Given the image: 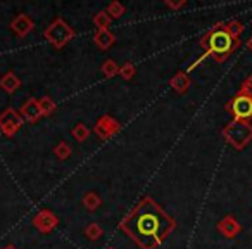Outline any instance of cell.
<instances>
[{
  "instance_id": "52a82bcc",
  "label": "cell",
  "mask_w": 252,
  "mask_h": 249,
  "mask_svg": "<svg viewBox=\"0 0 252 249\" xmlns=\"http://www.w3.org/2000/svg\"><path fill=\"white\" fill-rule=\"evenodd\" d=\"M119 130H121L119 121L109 114L100 116V118L97 119V123H95V127H94V134L97 135L100 141H107V139L114 137Z\"/></svg>"
},
{
  "instance_id": "277c9868",
  "label": "cell",
  "mask_w": 252,
  "mask_h": 249,
  "mask_svg": "<svg viewBox=\"0 0 252 249\" xmlns=\"http://www.w3.org/2000/svg\"><path fill=\"white\" fill-rule=\"evenodd\" d=\"M74 35H76V33H74V30L71 28V26L67 25L63 18L54 19V21L45 28V32H43L45 40L57 50L64 49V47H66L67 43L74 38Z\"/></svg>"
},
{
  "instance_id": "5b68a950",
  "label": "cell",
  "mask_w": 252,
  "mask_h": 249,
  "mask_svg": "<svg viewBox=\"0 0 252 249\" xmlns=\"http://www.w3.org/2000/svg\"><path fill=\"white\" fill-rule=\"evenodd\" d=\"M224 109L233 116L235 121H251L252 119V97L237 94L224 104Z\"/></svg>"
},
{
  "instance_id": "7a4b0ae2",
  "label": "cell",
  "mask_w": 252,
  "mask_h": 249,
  "mask_svg": "<svg viewBox=\"0 0 252 249\" xmlns=\"http://www.w3.org/2000/svg\"><path fill=\"white\" fill-rule=\"evenodd\" d=\"M242 40H235L224 28V23H216L206 35L200 38V47L204 54L200 59L206 61L207 57H213L216 63H224L235 50L240 47Z\"/></svg>"
},
{
  "instance_id": "4fadbf2b",
  "label": "cell",
  "mask_w": 252,
  "mask_h": 249,
  "mask_svg": "<svg viewBox=\"0 0 252 249\" xmlns=\"http://www.w3.org/2000/svg\"><path fill=\"white\" fill-rule=\"evenodd\" d=\"M94 42L100 50H107V49H111V47L114 45L116 36L112 35L111 30H97V32H95V35H94Z\"/></svg>"
},
{
  "instance_id": "2e32d148",
  "label": "cell",
  "mask_w": 252,
  "mask_h": 249,
  "mask_svg": "<svg viewBox=\"0 0 252 249\" xmlns=\"http://www.w3.org/2000/svg\"><path fill=\"white\" fill-rule=\"evenodd\" d=\"M38 106H40V111H42L43 116H50V114H54V112L57 111L56 101H54L52 97H49V95H43V97H40Z\"/></svg>"
},
{
  "instance_id": "4316f807",
  "label": "cell",
  "mask_w": 252,
  "mask_h": 249,
  "mask_svg": "<svg viewBox=\"0 0 252 249\" xmlns=\"http://www.w3.org/2000/svg\"><path fill=\"white\" fill-rule=\"evenodd\" d=\"M245 45H247V49H249V50H251V52H252V35H251V38H249L247 42H245Z\"/></svg>"
},
{
  "instance_id": "ac0fdd59",
  "label": "cell",
  "mask_w": 252,
  "mask_h": 249,
  "mask_svg": "<svg viewBox=\"0 0 252 249\" xmlns=\"http://www.w3.org/2000/svg\"><path fill=\"white\" fill-rule=\"evenodd\" d=\"M92 21H94V25H95V28H97V30H109L112 19L104 9V11H98L97 14L94 16V19H92Z\"/></svg>"
},
{
  "instance_id": "30bf717a",
  "label": "cell",
  "mask_w": 252,
  "mask_h": 249,
  "mask_svg": "<svg viewBox=\"0 0 252 249\" xmlns=\"http://www.w3.org/2000/svg\"><path fill=\"white\" fill-rule=\"evenodd\" d=\"M33 28H35V21H33L28 14H18L11 21V30L16 33V36H19V38L28 36L30 33L33 32Z\"/></svg>"
},
{
  "instance_id": "603a6c76",
  "label": "cell",
  "mask_w": 252,
  "mask_h": 249,
  "mask_svg": "<svg viewBox=\"0 0 252 249\" xmlns=\"http://www.w3.org/2000/svg\"><path fill=\"white\" fill-rule=\"evenodd\" d=\"M105 12H107L109 16H111V19H118L121 18L123 14L126 12L125 5L121 4V2H118V0H114V2H111V4L107 5V9H105Z\"/></svg>"
},
{
  "instance_id": "3957f363",
  "label": "cell",
  "mask_w": 252,
  "mask_h": 249,
  "mask_svg": "<svg viewBox=\"0 0 252 249\" xmlns=\"http://www.w3.org/2000/svg\"><path fill=\"white\" fill-rule=\"evenodd\" d=\"M223 139L237 151L245 149L252 142V123L251 121H235L231 119L221 130Z\"/></svg>"
},
{
  "instance_id": "cb8c5ba5",
  "label": "cell",
  "mask_w": 252,
  "mask_h": 249,
  "mask_svg": "<svg viewBox=\"0 0 252 249\" xmlns=\"http://www.w3.org/2000/svg\"><path fill=\"white\" fill-rule=\"evenodd\" d=\"M119 74H121V78L123 80H131V78L137 74V68H135V64L133 63H125L121 66V70H119Z\"/></svg>"
},
{
  "instance_id": "44dd1931",
  "label": "cell",
  "mask_w": 252,
  "mask_h": 249,
  "mask_svg": "<svg viewBox=\"0 0 252 249\" xmlns=\"http://www.w3.org/2000/svg\"><path fill=\"white\" fill-rule=\"evenodd\" d=\"M224 28H226V32L230 33L235 40H240V35H242V32H244V25H242L238 19H231V21L224 23Z\"/></svg>"
},
{
  "instance_id": "7402d4cb",
  "label": "cell",
  "mask_w": 252,
  "mask_h": 249,
  "mask_svg": "<svg viewBox=\"0 0 252 249\" xmlns=\"http://www.w3.org/2000/svg\"><path fill=\"white\" fill-rule=\"evenodd\" d=\"M102 234H104V230H102V227L98 223H88L87 227H85V235H87V239H90V241H98V239L102 237Z\"/></svg>"
},
{
  "instance_id": "484cf974",
  "label": "cell",
  "mask_w": 252,
  "mask_h": 249,
  "mask_svg": "<svg viewBox=\"0 0 252 249\" xmlns=\"http://www.w3.org/2000/svg\"><path fill=\"white\" fill-rule=\"evenodd\" d=\"M164 5L169 9H173V11H178V9L185 7L187 0H180V2H175V0H164Z\"/></svg>"
},
{
  "instance_id": "ba28073f",
  "label": "cell",
  "mask_w": 252,
  "mask_h": 249,
  "mask_svg": "<svg viewBox=\"0 0 252 249\" xmlns=\"http://www.w3.org/2000/svg\"><path fill=\"white\" fill-rule=\"evenodd\" d=\"M59 225V218L52 213L50 210H40L38 213L33 216V227L42 234H49Z\"/></svg>"
},
{
  "instance_id": "5bb4252c",
  "label": "cell",
  "mask_w": 252,
  "mask_h": 249,
  "mask_svg": "<svg viewBox=\"0 0 252 249\" xmlns=\"http://www.w3.org/2000/svg\"><path fill=\"white\" fill-rule=\"evenodd\" d=\"M21 80L18 78V74L12 73V71H7V73H4V76L0 78V88L4 92H7V94H14L16 90H19L21 88Z\"/></svg>"
},
{
  "instance_id": "9a60e30c",
  "label": "cell",
  "mask_w": 252,
  "mask_h": 249,
  "mask_svg": "<svg viewBox=\"0 0 252 249\" xmlns=\"http://www.w3.org/2000/svg\"><path fill=\"white\" fill-rule=\"evenodd\" d=\"M81 203H83V206L87 208L88 211H97L98 208H100V204H102V199H100V196H98L97 192H94V190H88V192H85Z\"/></svg>"
},
{
  "instance_id": "d4e9b609",
  "label": "cell",
  "mask_w": 252,
  "mask_h": 249,
  "mask_svg": "<svg viewBox=\"0 0 252 249\" xmlns=\"http://www.w3.org/2000/svg\"><path fill=\"white\" fill-rule=\"evenodd\" d=\"M238 94L247 95V97H252V74H249V76L245 78L244 81H242L240 90H238Z\"/></svg>"
},
{
  "instance_id": "8992f818",
  "label": "cell",
  "mask_w": 252,
  "mask_h": 249,
  "mask_svg": "<svg viewBox=\"0 0 252 249\" xmlns=\"http://www.w3.org/2000/svg\"><path fill=\"white\" fill-rule=\"evenodd\" d=\"M23 125H25V119L14 107H7L0 112V132L5 137H14L23 128Z\"/></svg>"
},
{
  "instance_id": "83f0119b",
  "label": "cell",
  "mask_w": 252,
  "mask_h": 249,
  "mask_svg": "<svg viewBox=\"0 0 252 249\" xmlns=\"http://www.w3.org/2000/svg\"><path fill=\"white\" fill-rule=\"evenodd\" d=\"M2 249H18V248H16L14 244H7V246H4Z\"/></svg>"
},
{
  "instance_id": "d6986e66",
  "label": "cell",
  "mask_w": 252,
  "mask_h": 249,
  "mask_svg": "<svg viewBox=\"0 0 252 249\" xmlns=\"http://www.w3.org/2000/svg\"><path fill=\"white\" fill-rule=\"evenodd\" d=\"M100 70H102V73H104L105 78H112V76H116V74H119L121 66H118V63H116L114 59H105Z\"/></svg>"
},
{
  "instance_id": "6da1fadb",
  "label": "cell",
  "mask_w": 252,
  "mask_h": 249,
  "mask_svg": "<svg viewBox=\"0 0 252 249\" xmlns=\"http://www.w3.org/2000/svg\"><path fill=\"white\" fill-rule=\"evenodd\" d=\"M175 228V218L147 196L142 197L119 223V230L125 232L140 249H156Z\"/></svg>"
},
{
  "instance_id": "7c38bea8",
  "label": "cell",
  "mask_w": 252,
  "mask_h": 249,
  "mask_svg": "<svg viewBox=\"0 0 252 249\" xmlns=\"http://www.w3.org/2000/svg\"><path fill=\"white\" fill-rule=\"evenodd\" d=\"M169 85H171V88L176 94H187L190 85H192V81H190L189 74H187L185 71H178V73L169 80Z\"/></svg>"
},
{
  "instance_id": "f1b7e54d",
  "label": "cell",
  "mask_w": 252,
  "mask_h": 249,
  "mask_svg": "<svg viewBox=\"0 0 252 249\" xmlns=\"http://www.w3.org/2000/svg\"><path fill=\"white\" fill-rule=\"evenodd\" d=\"M107 249H116V248H107Z\"/></svg>"
},
{
  "instance_id": "9c48e42d",
  "label": "cell",
  "mask_w": 252,
  "mask_h": 249,
  "mask_svg": "<svg viewBox=\"0 0 252 249\" xmlns=\"http://www.w3.org/2000/svg\"><path fill=\"white\" fill-rule=\"evenodd\" d=\"M216 228H218V232H220V234L223 235V237H226V239L237 237V235L242 232L240 221H238L233 214H226L224 218H221V220L218 221Z\"/></svg>"
},
{
  "instance_id": "e0dca14e",
  "label": "cell",
  "mask_w": 252,
  "mask_h": 249,
  "mask_svg": "<svg viewBox=\"0 0 252 249\" xmlns=\"http://www.w3.org/2000/svg\"><path fill=\"white\" fill-rule=\"evenodd\" d=\"M71 135L76 142H85L88 137H90V128L85 125V123H76L71 130Z\"/></svg>"
},
{
  "instance_id": "8fae6325",
  "label": "cell",
  "mask_w": 252,
  "mask_h": 249,
  "mask_svg": "<svg viewBox=\"0 0 252 249\" xmlns=\"http://www.w3.org/2000/svg\"><path fill=\"white\" fill-rule=\"evenodd\" d=\"M19 114L26 123H36L43 116L36 99H28L26 102H23V106L19 107Z\"/></svg>"
},
{
  "instance_id": "ffe728a7",
  "label": "cell",
  "mask_w": 252,
  "mask_h": 249,
  "mask_svg": "<svg viewBox=\"0 0 252 249\" xmlns=\"http://www.w3.org/2000/svg\"><path fill=\"white\" fill-rule=\"evenodd\" d=\"M54 154H56V158L61 159V161H66L71 156V145L67 144L66 141H61L59 144L54 147Z\"/></svg>"
}]
</instances>
